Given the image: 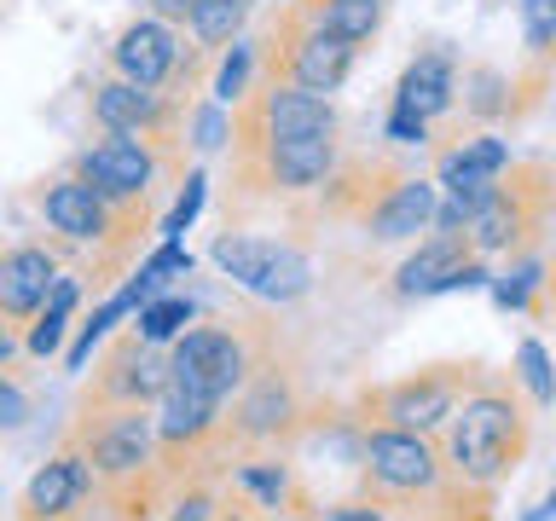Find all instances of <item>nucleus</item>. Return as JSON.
<instances>
[{"instance_id": "1", "label": "nucleus", "mask_w": 556, "mask_h": 521, "mask_svg": "<svg viewBox=\"0 0 556 521\" xmlns=\"http://www.w3.org/2000/svg\"><path fill=\"white\" fill-rule=\"evenodd\" d=\"M528 446H533V406L516 377L476 389L452 411V423L441 434L446 469L469 486H498L504 475H516Z\"/></svg>"}, {"instance_id": "2", "label": "nucleus", "mask_w": 556, "mask_h": 521, "mask_svg": "<svg viewBox=\"0 0 556 521\" xmlns=\"http://www.w3.org/2000/svg\"><path fill=\"white\" fill-rule=\"evenodd\" d=\"M498 382L481 359H434V365H417L412 377H394V382H377L354 399L359 423L365 429H417V434H434L452 423V411L464 406L476 389Z\"/></svg>"}, {"instance_id": "3", "label": "nucleus", "mask_w": 556, "mask_h": 521, "mask_svg": "<svg viewBox=\"0 0 556 521\" xmlns=\"http://www.w3.org/2000/svg\"><path fill=\"white\" fill-rule=\"evenodd\" d=\"M319 429V411L302 389V377L278 359H261L255 377L238 389L232 411H226V441H232V463L238 458H261V452H285L295 441Z\"/></svg>"}, {"instance_id": "4", "label": "nucleus", "mask_w": 556, "mask_h": 521, "mask_svg": "<svg viewBox=\"0 0 556 521\" xmlns=\"http://www.w3.org/2000/svg\"><path fill=\"white\" fill-rule=\"evenodd\" d=\"M551 215H556V168L528 156V163H510L498 174L493 198L469 220V243H476V255H533Z\"/></svg>"}, {"instance_id": "5", "label": "nucleus", "mask_w": 556, "mask_h": 521, "mask_svg": "<svg viewBox=\"0 0 556 521\" xmlns=\"http://www.w3.org/2000/svg\"><path fill=\"white\" fill-rule=\"evenodd\" d=\"M255 47H261V81H295V87L325 93V99L348 81L354 52H359V47L337 41V35H325L295 0H285V7L267 17V35H261Z\"/></svg>"}, {"instance_id": "6", "label": "nucleus", "mask_w": 556, "mask_h": 521, "mask_svg": "<svg viewBox=\"0 0 556 521\" xmlns=\"http://www.w3.org/2000/svg\"><path fill=\"white\" fill-rule=\"evenodd\" d=\"M452 475L446 452L417 429H365L359 452V498L382 504V510H406V504L429 498L434 486Z\"/></svg>"}, {"instance_id": "7", "label": "nucleus", "mask_w": 556, "mask_h": 521, "mask_svg": "<svg viewBox=\"0 0 556 521\" xmlns=\"http://www.w3.org/2000/svg\"><path fill=\"white\" fill-rule=\"evenodd\" d=\"M93 122L99 134H134L156 145L180 168V139H191V99L168 93V87H139V81H99L93 87Z\"/></svg>"}, {"instance_id": "8", "label": "nucleus", "mask_w": 556, "mask_h": 521, "mask_svg": "<svg viewBox=\"0 0 556 521\" xmlns=\"http://www.w3.org/2000/svg\"><path fill=\"white\" fill-rule=\"evenodd\" d=\"M267 359V347L250 342V330L238 325H191L180 342L168 347V377L186 389H203L215 399H238V389L255 377V365Z\"/></svg>"}, {"instance_id": "9", "label": "nucleus", "mask_w": 556, "mask_h": 521, "mask_svg": "<svg viewBox=\"0 0 556 521\" xmlns=\"http://www.w3.org/2000/svg\"><path fill=\"white\" fill-rule=\"evenodd\" d=\"M208 255H215V267L232 278V284L255 290L261 302L290 307L313 290V260L285 238H255V232H232V226H226Z\"/></svg>"}, {"instance_id": "10", "label": "nucleus", "mask_w": 556, "mask_h": 521, "mask_svg": "<svg viewBox=\"0 0 556 521\" xmlns=\"http://www.w3.org/2000/svg\"><path fill=\"white\" fill-rule=\"evenodd\" d=\"M70 174H81V180L93 186L111 208H122V215H151L156 174H174V163L156 145H146V139H134V134H104L70 163Z\"/></svg>"}, {"instance_id": "11", "label": "nucleus", "mask_w": 556, "mask_h": 521, "mask_svg": "<svg viewBox=\"0 0 556 521\" xmlns=\"http://www.w3.org/2000/svg\"><path fill=\"white\" fill-rule=\"evenodd\" d=\"M337 168H342L337 134H290V139H273L250 163H232V186H238V198H250V191L302 198V191H319Z\"/></svg>"}, {"instance_id": "12", "label": "nucleus", "mask_w": 556, "mask_h": 521, "mask_svg": "<svg viewBox=\"0 0 556 521\" xmlns=\"http://www.w3.org/2000/svg\"><path fill=\"white\" fill-rule=\"evenodd\" d=\"M168 389V354H156V342H146L139 330L116 336L93 365L87 382V406H156Z\"/></svg>"}, {"instance_id": "13", "label": "nucleus", "mask_w": 556, "mask_h": 521, "mask_svg": "<svg viewBox=\"0 0 556 521\" xmlns=\"http://www.w3.org/2000/svg\"><path fill=\"white\" fill-rule=\"evenodd\" d=\"M469 284H486V260L476 255L469 232H429L406 260H400V272H394V295H400V302L469 290Z\"/></svg>"}, {"instance_id": "14", "label": "nucleus", "mask_w": 556, "mask_h": 521, "mask_svg": "<svg viewBox=\"0 0 556 521\" xmlns=\"http://www.w3.org/2000/svg\"><path fill=\"white\" fill-rule=\"evenodd\" d=\"M186 52H191V41H180L174 24H163V17H134L111 47V76L139 81V87H168L174 93V81L186 69Z\"/></svg>"}, {"instance_id": "15", "label": "nucleus", "mask_w": 556, "mask_h": 521, "mask_svg": "<svg viewBox=\"0 0 556 521\" xmlns=\"http://www.w3.org/2000/svg\"><path fill=\"white\" fill-rule=\"evenodd\" d=\"M59 255L47 250V243H12L7 255H0V313H7L12 330H29L41 319V307L52 302V290H59Z\"/></svg>"}, {"instance_id": "16", "label": "nucleus", "mask_w": 556, "mask_h": 521, "mask_svg": "<svg viewBox=\"0 0 556 521\" xmlns=\"http://www.w3.org/2000/svg\"><path fill=\"white\" fill-rule=\"evenodd\" d=\"M458 69H464V59L446 41L417 47L412 64L400 69V81H394V104L412 116H424V122H441L452 104H458Z\"/></svg>"}, {"instance_id": "17", "label": "nucleus", "mask_w": 556, "mask_h": 521, "mask_svg": "<svg viewBox=\"0 0 556 521\" xmlns=\"http://www.w3.org/2000/svg\"><path fill=\"white\" fill-rule=\"evenodd\" d=\"M434 215H441V180H417V174H406V180L365 215V238L406 243L417 232H434Z\"/></svg>"}, {"instance_id": "18", "label": "nucleus", "mask_w": 556, "mask_h": 521, "mask_svg": "<svg viewBox=\"0 0 556 521\" xmlns=\"http://www.w3.org/2000/svg\"><path fill=\"white\" fill-rule=\"evenodd\" d=\"M458 104H464L469 122H481V128L510 122V111H516V69H498L486 59H464V69H458Z\"/></svg>"}, {"instance_id": "19", "label": "nucleus", "mask_w": 556, "mask_h": 521, "mask_svg": "<svg viewBox=\"0 0 556 521\" xmlns=\"http://www.w3.org/2000/svg\"><path fill=\"white\" fill-rule=\"evenodd\" d=\"M295 7L348 47H365L382 29V0H295Z\"/></svg>"}, {"instance_id": "20", "label": "nucleus", "mask_w": 556, "mask_h": 521, "mask_svg": "<svg viewBox=\"0 0 556 521\" xmlns=\"http://www.w3.org/2000/svg\"><path fill=\"white\" fill-rule=\"evenodd\" d=\"M250 17H255V0H198L191 7V41L203 52H226V47H238Z\"/></svg>"}, {"instance_id": "21", "label": "nucleus", "mask_w": 556, "mask_h": 521, "mask_svg": "<svg viewBox=\"0 0 556 521\" xmlns=\"http://www.w3.org/2000/svg\"><path fill=\"white\" fill-rule=\"evenodd\" d=\"M81 302V284L76 278H59V290H52V302L41 307V319H35L24 330V347L35 359H47V354H59V342H64V325H70V313H76Z\"/></svg>"}, {"instance_id": "22", "label": "nucleus", "mask_w": 556, "mask_h": 521, "mask_svg": "<svg viewBox=\"0 0 556 521\" xmlns=\"http://www.w3.org/2000/svg\"><path fill=\"white\" fill-rule=\"evenodd\" d=\"M191 313H198V307H191V295H156L151 307H139V325H134V330H139L146 342L163 347V342H180V336H186Z\"/></svg>"}, {"instance_id": "23", "label": "nucleus", "mask_w": 556, "mask_h": 521, "mask_svg": "<svg viewBox=\"0 0 556 521\" xmlns=\"http://www.w3.org/2000/svg\"><path fill=\"white\" fill-rule=\"evenodd\" d=\"M516 382H521V394L533 399V406H556V377H551V354H545V342H521L516 347V371H510Z\"/></svg>"}, {"instance_id": "24", "label": "nucleus", "mask_w": 556, "mask_h": 521, "mask_svg": "<svg viewBox=\"0 0 556 521\" xmlns=\"http://www.w3.org/2000/svg\"><path fill=\"white\" fill-rule=\"evenodd\" d=\"M198 208H203V174H186V191H180V203L168 208V220H163V232L168 238H180L191 220H198Z\"/></svg>"}, {"instance_id": "25", "label": "nucleus", "mask_w": 556, "mask_h": 521, "mask_svg": "<svg viewBox=\"0 0 556 521\" xmlns=\"http://www.w3.org/2000/svg\"><path fill=\"white\" fill-rule=\"evenodd\" d=\"M429 128H434V122L412 116V111H400V104L389 111V139H394V145H424V139H429Z\"/></svg>"}, {"instance_id": "26", "label": "nucleus", "mask_w": 556, "mask_h": 521, "mask_svg": "<svg viewBox=\"0 0 556 521\" xmlns=\"http://www.w3.org/2000/svg\"><path fill=\"white\" fill-rule=\"evenodd\" d=\"M319 521H394V510H382L371 498H354V504H330Z\"/></svg>"}, {"instance_id": "27", "label": "nucleus", "mask_w": 556, "mask_h": 521, "mask_svg": "<svg viewBox=\"0 0 556 521\" xmlns=\"http://www.w3.org/2000/svg\"><path fill=\"white\" fill-rule=\"evenodd\" d=\"M24 417H29V399H24V389H17V377H7L0 382V423L24 429Z\"/></svg>"}, {"instance_id": "28", "label": "nucleus", "mask_w": 556, "mask_h": 521, "mask_svg": "<svg viewBox=\"0 0 556 521\" xmlns=\"http://www.w3.org/2000/svg\"><path fill=\"white\" fill-rule=\"evenodd\" d=\"M191 7H198V0H151V17H163L174 29H191Z\"/></svg>"}, {"instance_id": "29", "label": "nucleus", "mask_w": 556, "mask_h": 521, "mask_svg": "<svg viewBox=\"0 0 556 521\" xmlns=\"http://www.w3.org/2000/svg\"><path fill=\"white\" fill-rule=\"evenodd\" d=\"M551 516H556V486H551V498H545V504H539V510H533L528 521H551Z\"/></svg>"}, {"instance_id": "30", "label": "nucleus", "mask_w": 556, "mask_h": 521, "mask_svg": "<svg viewBox=\"0 0 556 521\" xmlns=\"http://www.w3.org/2000/svg\"><path fill=\"white\" fill-rule=\"evenodd\" d=\"M215 521H255L250 510H238V504H226V510H215Z\"/></svg>"}, {"instance_id": "31", "label": "nucleus", "mask_w": 556, "mask_h": 521, "mask_svg": "<svg viewBox=\"0 0 556 521\" xmlns=\"http://www.w3.org/2000/svg\"><path fill=\"white\" fill-rule=\"evenodd\" d=\"M290 521H319V516H290Z\"/></svg>"}, {"instance_id": "32", "label": "nucleus", "mask_w": 556, "mask_h": 521, "mask_svg": "<svg viewBox=\"0 0 556 521\" xmlns=\"http://www.w3.org/2000/svg\"><path fill=\"white\" fill-rule=\"evenodd\" d=\"M551 290H556V267H551Z\"/></svg>"}, {"instance_id": "33", "label": "nucleus", "mask_w": 556, "mask_h": 521, "mask_svg": "<svg viewBox=\"0 0 556 521\" xmlns=\"http://www.w3.org/2000/svg\"><path fill=\"white\" fill-rule=\"evenodd\" d=\"M486 7H498V0H486Z\"/></svg>"}, {"instance_id": "34", "label": "nucleus", "mask_w": 556, "mask_h": 521, "mask_svg": "<svg viewBox=\"0 0 556 521\" xmlns=\"http://www.w3.org/2000/svg\"><path fill=\"white\" fill-rule=\"evenodd\" d=\"M394 521H400V516H394Z\"/></svg>"}]
</instances>
